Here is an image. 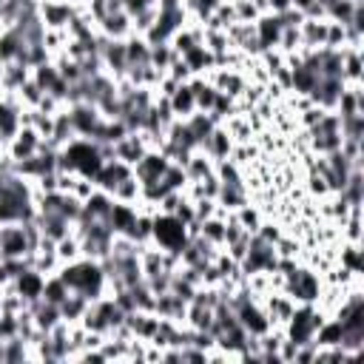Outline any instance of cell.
<instances>
[{
	"label": "cell",
	"mask_w": 364,
	"mask_h": 364,
	"mask_svg": "<svg viewBox=\"0 0 364 364\" xmlns=\"http://www.w3.org/2000/svg\"><path fill=\"white\" fill-rule=\"evenodd\" d=\"M63 276V282L68 284V290L85 296L88 301L100 299V296H108V279H105V270L100 262L94 259H77V262H68V264H60L57 270Z\"/></svg>",
	"instance_id": "obj_1"
},
{
	"label": "cell",
	"mask_w": 364,
	"mask_h": 364,
	"mask_svg": "<svg viewBox=\"0 0 364 364\" xmlns=\"http://www.w3.org/2000/svg\"><path fill=\"white\" fill-rule=\"evenodd\" d=\"M307 131V148L310 154H318V156H327L333 151L341 148V119L336 111H324V117L313 125V128H304Z\"/></svg>",
	"instance_id": "obj_2"
},
{
	"label": "cell",
	"mask_w": 364,
	"mask_h": 364,
	"mask_svg": "<svg viewBox=\"0 0 364 364\" xmlns=\"http://www.w3.org/2000/svg\"><path fill=\"white\" fill-rule=\"evenodd\" d=\"M321 287H324V279L318 270H313L310 264H299L287 279H284V293L296 301V304H316L318 296H321Z\"/></svg>",
	"instance_id": "obj_3"
},
{
	"label": "cell",
	"mask_w": 364,
	"mask_h": 364,
	"mask_svg": "<svg viewBox=\"0 0 364 364\" xmlns=\"http://www.w3.org/2000/svg\"><path fill=\"white\" fill-rule=\"evenodd\" d=\"M151 242L168 253H176L185 247L188 242V225L179 222L173 213H156L154 216V233H151Z\"/></svg>",
	"instance_id": "obj_4"
},
{
	"label": "cell",
	"mask_w": 364,
	"mask_h": 364,
	"mask_svg": "<svg viewBox=\"0 0 364 364\" xmlns=\"http://www.w3.org/2000/svg\"><path fill=\"white\" fill-rule=\"evenodd\" d=\"M276 259H279L276 256V245H270V242H264V239H259L253 233L250 245H247V253L239 262V270L245 276H250V273H273L276 270Z\"/></svg>",
	"instance_id": "obj_5"
},
{
	"label": "cell",
	"mask_w": 364,
	"mask_h": 364,
	"mask_svg": "<svg viewBox=\"0 0 364 364\" xmlns=\"http://www.w3.org/2000/svg\"><path fill=\"white\" fill-rule=\"evenodd\" d=\"M65 108H68V117L74 122L77 136H85V139L97 142L100 134H102V125H105V117L100 114V108L91 105V102H74V105H65Z\"/></svg>",
	"instance_id": "obj_6"
},
{
	"label": "cell",
	"mask_w": 364,
	"mask_h": 364,
	"mask_svg": "<svg viewBox=\"0 0 364 364\" xmlns=\"http://www.w3.org/2000/svg\"><path fill=\"white\" fill-rule=\"evenodd\" d=\"M31 250L34 247L23 222L0 225V259H26Z\"/></svg>",
	"instance_id": "obj_7"
},
{
	"label": "cell",
	"mask_w": 364,
	"mask_h": 364,
	"mask_svg": "<svg viewBox=\"0 0 364 364\" xmlns=\"http://www.w3.org/2000/svg\"><path fill=\"white\" fill-rule=\"evenodd\" d=\"M85 3H74V0H37V11H40V23L46 28H60L65 31L68 20L82 9Z\"/></svg>",
	"instance_id": "obj_8"
},
{
	"label": "cell",
	"mask_w": 364,
	"mask_h": 364,
	"mask_svg": "<svg viewBox=\"0 0 364 364\" xmlns=\"http://www.w3.org/2000/svg\"><path fill=\"white\" fill-rule=\"evenodd\" d=\"M40 148H43V136H40L31 125H20L17 134L6 142V154H9L14 162H23V159L34 156Z\"/></svg>",
	"instance_id": "obj_9"
},
{
	"label": "cell",
	"mask_w": 364,
	"mask_h": 364,
	"mask_svg": "<svg viewBox=\"0 0 364 364\" xmlns=\"http://www.w3.org/2000/svg\"><path fill=\"white\" fill-rule=\"evenodd\" d=\"M262 307H264V313H267L270 327H282V330H284V324L290 321V316H293V310H296V301H293L284 290H270V293L262 296Z\"/></svg>",
	"instance_id": "obj_10"
},
{
	"label": "cell",
	"mask_w": 364,
	"mask_h": 364,
	"mask_svg": "<svg viewBox=\"0 0 364 364\" xmlns=\"http://www.w3.org/2000/svg\"><path fill=\"white\" fill-rule=\"evenodd\" d=\"M168 165H171V159L159 151V148H151L131 171H134V176L142 182V185H148V182H159L162 179V173L168 171Z\"/></svg>",
	"instance_id": "obj_11"
},
{
	"label": "cell",
	"mask_w": 364,
	"mask_h": 364,
	"mask_svg": "<svg viewBox=\"0 0 364 364\" xmlns=\"http://www.w3.org/2000/svg\"><path fill=\"white\" fill-rule=\"evenodd\" d=\"M148 151H151V148L145 145V139H142V134H139V131H128L122 139H117V142H114V159L125 162L128 168H134V165H136Z\"/></svg>",
	"instance_id": "obj_12"
},
{
	"label": "cell",
	"mask_w": 364,
	"mask_h": 364,
	"mask_svg": "<svg viewBox=\"0 0 364 364\" xmlns=\"http://www.w3.org/2000/svg\"><path fill=\"white\" fill-rule=\"evenodd\" d=\"M233 136L228 134V128L219 122L208 136H205V142H202V151L213 159V162H222V159H230V151H233Z\"/></svg>",
	"instance_id": "obj_13"
},
{
	"label": "cell",
	"mask_w": 364,
	"mask_h": 364,
	"mask_svg": "<svg viewBox=\"0 0 364 364\" xmlns=\"http://www.w3.org/2000/svg\"><path fill=\"white\" fill-rule=\"evenodd\" d=\"M97 28H100V34L108 37V40H128V37L134 34V31H131V17H128L125 11H111V14L100 17V20H97Z\"/></svg>",
	"instance_id": "obj_14"
},
{
	"label": "cell",
	"mask_w": 364,
	"mask_h": 364,
	"mask_svg": "<svg viewBox=\"0 0 364 364\" xmlns=\"http://www.w3.org/2000/svg\"><path fill=\"white\" fill-rule=\"evenodd\" d=\"M154 313H156L159 318H171V321H179V324H185L188 301H185V299H179L176 293L165 290V293H159V296H156V301H154Z\"/></svg>",
	"instance_id": "obj_15"
},
{
	"label": "cell",
	"mask_w": 364,
	"mask_h": 364,
	"mask_svg": "<svg viewBox=\"0 0 364 364\" xmlns=\"http://www.w3.org/2000/svg\"><path fill=\"white\" fill-rule=\"evenodd\" d=\"M165 100H168V108H171L173 119H188L196 111V100H193V91H191L188 82H179Z\"/></svg>",
	"instance_id": "obj_16"
},
{
	"label": "cell",
	"mask_w": 364,
	"mask_h": 364,
	"mask_svg": "<svg viewBox=\"0 0 364 364\" xmlns=\"http://www.w3.org/2000/svg\"><path fill=\"white\" fill-rule=\"evenodd\" d=\"M43 284H46V276H43V273H37L34 267L23 270V273L11 282L14 293H17V296H23L28 304H31V301H37V299L43 296Z\"/></svg>",
	"instance_id": "obj_17"
},
{
	"label": "cell",
	"mask_w": 364,
	"mask_h": 364,
	"mask_svg": "<svg viewBox=\"0 0 364 364\" xmlns=\"http://www.w3.org/2000/svg\"><path fill=\"white\" fill-rule=\"evenodd\" d=\"M279 34H282V23H279V14L273 11H264L259 14L256 20V37H259V46L262 51H270L279 46Z\"/></svg>",
	"instance_id": "obj_18"
},
{
	"label": "cell",
	"mask_w": 364,
	"mask_h": 364,
	"mask_svg": "<svg viewBox=\"0 0 364 364\" xmlns=\"http://www.w3.org/2000/svg\"><path fill=\"white\" fill-rule=\"evenodd\" d=\"M299 37H301V48H304V51L324 48V37H327V20H313V17H304V20L299 23Z\"/></svg>",
	"instance_id": "obj_19"
},
{
	"label": "cell",
	"mask_w": 364,
	"mask_h": 364,
	"mask_svg": "<svg viewBox=\"0 0 364 364\" xmlns=\"http://www.w3.org/2000/svg\"><path fill=\"white\" fill-rule=\"evenodd\" d=\"M341 80L344 85H361L364 80V60H361V48H341Z\"/></svg>",
	"instance_id": "obj_20"
},
{
	"label": "cell",
	"mask_w": 364,
	"mask_h": 364,
	"mask_svg": "<svg viewBox=\"0 0 364 364\" xmlns=\"http://www.w3.org/2000/svg\"><path fill=\"white\" fill-rule=\"evenodd\" d=\"M34 219H37V225H40V233H43L46 239H51V242H60L63 236L74 233V222H68V219L60 216V213H37Z\"/></svg>",
	"instance_id": "obj_21"
},
{
	"label": "cell",
	"mask_w": 364,
	"mask_h": 364,
	"mask_svg": "<svg viewBox=\"0 0 364 364\" xmlns=\"http://www.w3.org/2000/svg\"><path fill=\"white\" fill-rule=\"evenodd\" d=\"M131 173V168L125 165V162H119V159H105L102 162V168L97 171V176H94V185L100 188V191H114V185L119 182V179H125Z\"/></svg>",
	"instance_id": "obj_22"
},
{
	"label": "cell",
	"mask_w": 364,
	"mask_h": 364,
	"mask_svg": "<svg viewBox=\"0 0 364 364\" xmlns=\"http://www.w3.org/2000/svg\"><path fill=\"white\" fill-rule=\"evenodd\" d=\"M26 80H31V65H26L23 60H11V63L3 65L0 88H3V94H14Z\"/></svg>",
	"instance_id": "obj_23"
},
{
	"label": "cell",
	"mask_w": 364,
	"mask_h": 364,
	"mask_svg": "<svg viewBox=\"0 0 364 364\" xmlns=\"http://www.w3.org/2000/svg\"><path fill=\"white\" fill-rule=\"evenodd\" d=\"M182 60L188 63V68H191V74H193V77H205L208 71H213V68H216V57L205 48V43L193 46L191 51H185V54H182Z\"/></svg>",
	"instance_id": "obj_24"
},
{
	"label": "cell",
	"mask_w": 364,
	"mask_h": 364,
	"mask_svg": "<svg viewBox=\"0 0 364 364\" xmlns=\"http://www.w3.org/2000/svg\"><path fill=\"white\" fill-rule=\"evenodd\" d=\"M111 208H114V196H111L108 191H100V188H94V193H91V196L82 202V216L108 222V213H111Z\"/></svg>",
	"instance_id": "obj_25"
},
{
	"label": "cell",
	"mask_w": 364,
	"mask_h": 364,
	"mask_svg": "<svg viewBox=\"0 0 364 364\" xmlns=\"http://www.w3.org/2000/svg\"><path fill=\"white\" fill-rule=\"evenodd\" d=\"M134 222H136V205L114 202V208H111V213H108V228H111L114 233L128 236L131 228H134Z\"/></svg>",
	"instance_id": "obj_26"
},
{
	"label": "cell",
	"mask_w": 364,
	"mask_h": 364,
	"mask_svg": "<svg viewBox=\"0 0 364 364\" xmlns=\"http://www.w3.org/2000/svg\"><path fill=\"white\" fill-rule=\"evenodd\" d=\"M125 57H128V71L148 65V63H151V46H148V40L139 37V34H131V37L125 40ZM128 71H125V74H128Z\"/></svg>",
	"instance_id": "obj_27"
},
{
	"label": "cell",
	"mask_w": 364,
	"mask_h": 364,
	"mask_svg": "<svg viewBox=\"0 0 364 364\" xmlns=\"http://www.w3.org/2000/svg\"><path fill=\"white\" fill-rule=\"evenodd\" d=\"M216 205L228 213L239 210L242 205H247V185L245 182H236V185H222L219 188V196H216Z\"/></svg>",
	"instance_id": "obj_28"
},
{
	"label": "cell",
	"mask_w": 364,
	"mask_h": 364,
	"mask_svg": "<svg viewBox=\"0 0 364 364\" xmlns=\"http://www.w3.org/2000/svg\"><path fill=\"white\" fill-rule=\"evenodd\" d=\"M185 168V176H188V182H196V179H205L208 173H213V168H216V162L202 151V148H196L191 156H188V162L182 165Z\"/></svg>",
	"instance_id": "obj_29"
},
{
	"label": "cell",
	"mask_w": 364,
	"mask_h": 364,
	"mask_svg": "<svg viewBox=\"0 0 364 364\" xmlns=\"http://www.w3.org/2000/svg\"><path fill=\"white\" fill-rule=\"evenodd\" d=\"M111 196H114V202H122V205H136V202L142 199V182H139V179L134 176V171H131L125 179H119V182L114 185Z\"/></svg>",
	"instance_id": "obj_30"
},
{
	"label": "cell",
	"mask_w": 364,
	"mask_h": 364,
	"mask_svg": "<svg viewBox=\"0 0 364 364\" xmlns=\"http://www.w3.org/2000/svg\"><path fill=\"white\" fill-rule=\"evenodd\" d=\"M213 310L216 307H208L202 301H188V313H185V324L191 330H208L210 333V324H213Z\"/></svg>",
	"instance_id": "obj_31"
},
{
	"label": "cell",
	"mask_w": 364,
	"mask_h": 364,
	"mask_svg": "<svg viewBox=\"0 0 364 364\" xmlns=\"http://www.w3.org/2000/svg\"><path fill=\"white\" fill-rule=\"evenodd\" d=\"M85 307H88V299L71 290V293L63 299V304H60V316H63V321H68V324H77V321L82 318Z\"/></svg>",
	"instance_id": "obj_32"
},
{
	"label": "cell",
	"mask_w": 364,
	"mask_h": 364,
	"mask_svg": "<svg viewBox=\"0 0 364 364\" xmlns=\"http://www.w3.org/2000/svg\"><path fill=\"white\" fill-rule=\"evenodd\" d=\"M185 125L191 128V134L196 136V142H199V148H202L205 136H208V134H210V131H213V128H216L219 122H216V119H213L210 114H205V111H193V114H191V117L185 119Z\"/></svg>",
	"instance_id": "obj_33"
},
{
	"label": "cell",
	"mask_w": 364,
	"mask_h": 364,
	"mask_svg": "<svg viewBox=\"0 0 364 364\" xmlns=\"http://www.w3.org/2000/svg\"><path fill=\"white\" fill-rule=\"evenodd\" d=\"M68 293H71V290H68V284L63 282V276H60V273H51V276H46V284H43V296H40V299H46V301H51V304L60 307Z\"/></svg>",
	"instance_id": "obj_34"
},
{
	"label": "cell",
	"mask_w": 364,
	"mask_h": 364,
	"mask_svg": "<svg viewBox=\"0 0 364 364\" xmlns=\"http://www.w3.org/2000/svg\"><path fill=\"white\" fill-rule=\"evenodd\" d=\"M225 222H228V219H222V216H210V219L199 222V236L208 239L210 245L222 247V245H225Z\"/></svg>",
	"instance_id": "obj_35"
},
{
	"label": "cell",
	"mask_w": 364,
	"mask_h": 364,
	"mask_svg": "<svg viewBox=\"0 0 364 364\" xmlns=\"http://www.w3.org/2000/svg\"><path fill=\"white\" fill-rule=\"evenodd\" d=\"M54 250H57L60 264L77 262V259L82 256V253H80V239H77V233H68V236H63L60 242H54Z\"/></svg>",
	"instance_id": "obj_36"
},
{
	"label": "cell",
	"mask_w": 364,
	"mask_h": 364,
	"mask_svg": "<svg viewBox=\"0 0 364 364\" xmlns=\"http://www.w3.org/2000/svg\"><path fill=\"white\" fill-rule=\"evenodd\" d=\"M336 262H338L344 270H350V273H361V245L341 242V250H338Z\"/></svg>",
	"instance_id": "obj_37"
},
{
	"label": "cell",
	"mask_w": 364,
	"mask_h": 364,
	"mask_svg": "<svg viewBox=\"0 0 364 364\" xmlns=\"http://www.w3.org/2000/svg\"><path fill=\"white\" fill-rule=\"evenodd\" d=\"M43 88L34 82V80H26L17 91H14V97H17V102H20V108H37L40 105V100H43Z\"/></svg>",
	"instance_id": "obj_38"
},
{
	"label": "cell",
	"mask_w": 364,
	"mask_h": 364,
	"mask_svg": "<svg viewBox=\"0 0 364 364\" xmlns=\"http://www.w3.org/2000/svg\"><path fill=\"white\" fill-rule=\"evenodd\" d=\"M233 216H236V222H239L247 233H256V230H259V225H262V219H264V216H262V210H259L256 205H250V202H247V205H242L239 210H233Z\"/></svg>",
	"instance_id": "obj_39"
},
{
	"label": "cell",
	"mask_w": 364,
	"mask_h": 364,
	"mask_svg": "<svg viewBox=\"0 0 364 364\" xmlns=\"http://www.w3.org/2000/svg\"><path fill=\"white\" fill-rule=\"evenodd\" d=\"M341 119V136L344 139H364V114H347Z\"/></svg>",
	"instance_id": "obj_40"
},
{
	"label": "cell",
	"mask_w": 364,
	"mask_h": 364,
	"mask_svg": "<svg viewBox=\"0 0 364 364\" xmlns=\"http://www.w3.org/2000/svg\"><path fill=\"white\" fill-rule=\"evenodd\" d=\"M159 182L165 185V191H185V185H188L185 168H182V165H176V162H171V165H168V171L162 173V179H159Z\"/></svg>",
	"instance_id": "obj_41"
},
{
	"label": "cell",
	"mask_w": 364,
	"mask_h": 364,
	"mask_svg": "<svg viewBox=\"0 0 364 364\" xmlns=\"http://www.w3.org/2000/svg\"><path fill=\"white\" fill-rule=\"evenodd\" d=\"M173 48H171V43H154L151 46V65L154 68H159V71H168V65L173 63Z\"/></svg>",
	"instance_id": "obj_42"
},
{
	"label": "cell",
	"mask_w": 364,
	"mask_h": 364,
	"mask_svg": "<svg viewBox=\"0 0 364 364\" xmlns=\"http://www.w3.org/2000/svg\"><path fill=\"white\" fill-rule=\"evenodd\" d=\"M307 193L313 196V199H324V196H330V188H327V182H324V176L321 173H316V171H310L307 173Z\"/></svg>",
	"instance_id": "obj_43"
},
{
	"label": "cell",
	"mask_w": 364,
	"mask_h": 364,
	"mask_svg": "<svg viewBox=\"0 0 364 364\" xmlns=\"http://www.w3.org/2000/svg\"><path fill=\"white\" fill-rule=\"evenodd\" d=\"M233 14H236L239 23H256L262 11H259L250 0H236V3H233Z\"/></svg>",
	"instance_id": "obj_44"
},
{
	"label": "cell",
	"mask_w": 364,
	"mask_h": 364,
	"mask_svg": "<svg viewBox=\"0 0 364 364\" xmlns=\"http://www.w3.org/2000/svg\"><path fill=\"white\" fill-rule=\"evenodd\" d=\"M216 199H193V219L196 222H205V219H210V216H216Z\"/></svg>",
	"instance_id": "obj_45"
},
{
	"label": "cell",
	"mask_w": 364,
	"mask_h": 364,
	"mask_svg": "<svg viewBox=\"0 0 364 364\" xmlns=\"http://www.w3.org/2000/svg\"><path fill=\"white\" fill-rule=\"evenodd\" d=\"M165 74H168L173 82H188V80L193 77V74H191V68H188V63H185L182 57H173V63L168 65V71H165Z\"/></svg>",
	"instance_id": "obj_46"
},
{
	"label": "cell",
	"mask_w": 364,
	"mask_h": 364,
	"mask_svg": "<svg viewBox=\"0 0 364 364\" xmlns=\"http://www.w3.org/2000/svg\"><path fill=\"white\" fill-rule=\"evenodd\" d=\"M299 250H301V245H299V239H290V236H279V242H276V256H287V259H296L299 256Z\"/></svg>",
	"instance_id": "obj_47"
},
{
	"label": "cell",
	"mask_w": 364,
	"mask_h": 364,
	"mask_svg": "<svg viewBox=\"0 0 364 364\" xmlns=\"http://www.w3.org/2000/svg\"><path fill=\"white\" fill-rule=\"evenodd\" d=\"M287 9H290V0H267V11H273V14H282Z\"/></svg>",
	"instance_id": "obj_48"
},
{
	"label": "cell",
	"mask_w": 364,
	"mask_h": 364,
	"mask_svg": "<svg viewBox=\"0 0 364 364\" xmlns=\"http://www.w3.org/2000/svg\"><path fill=\"white\" fill-rule=\"evenodd\" d=\"M313 3H316V0H290V9H296V11H301V14H304Z\"/></svg>",
	"instance_id": "obj_49"
},
{
	"label": "cell",
	"mask_w": 364,
	"mask_h": 364,
	"mask_svg": "<svg viewBox=\"0 0 364 364\" xmlns=\"http://www.w3.org/2000/svg\"><path fill=\"white\" fill-rule=\"evenodd\" d=\"M0 151H6V136L0 134Z\"/></svg>",
	"instance_id": "obj_50"
},
{
	"label": "cell",
	"mask_w": 364,
	"mask_h": 364,
	"mask_svg": "<svg viewBox=\"0 0 364 364\" xmlns=\"http://www.w3.org/2000/svg\"><path fill=\"white\" fill-rule=\"evenodd\" d=\"M350 3H364V0H350Z\"/></svg>",
	"instance_id": "obj_51"
},
{
	"label": "cell",
	"mask_w": 364,
	"mask_h": 364,
	"mask_svg": "<svg viewBox=\"0 0 364 364\" xmlns=\"http://www.w3.org/2000/svg\"><path fill=\"white\" fill-rule=\"evenodd\" d=\"M74 3H88V0H74Z\"/></svg>",
	"instance_id": "obj_52"
},
{
	"label": "cell",
	"mask_w": 364,
	"mask_h": 364,
	"mask_svg": "<svg viewBox=\"0 0 364 364\" xmlns=\"http://www.w3.org/2000/svg\"><path fill=\"white\" fill-rule=\"evenodd\" d=\"M0 310H3V307H0Z\"/></svg>",
	"instance_id": "obj_53"
}]
</instances>
